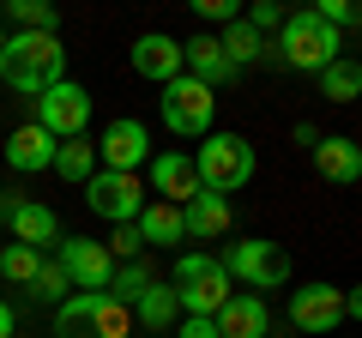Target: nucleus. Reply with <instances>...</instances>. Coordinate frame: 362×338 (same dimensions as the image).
Returning a JSON list of instances; mask_svg holds the SVG:
<instances>
[{"mask_svg":"<svg viewBox=\"0 0 362 338\" xmlns=\"http://www.w3.org/2000/svg\"><path fill=\"white\" fill-rule=\"evenodd\" d=\"M157 103H163V127H169V133H181V139H199V133H211L218 97H211L206 85H199V78H187V73H181V78H169Z\"/></svg>","mask_w":362,"mask_h":338,"instance_id":"nucleus-7","label":"nucleus"},{"mask_svg":"<svg viewBox=\"0 0 362 338\" xmlns=\"http://www.w3.org/2000/svg\"><path fill=\"white\" fill-rule=\"evenodd\" d=\"M85 206L109 223H133L145 211V182L139 175H121V169H97L85 182Z\"/></svg>","mask_w":362,"mask_h":338,"instance_id":"nucleus-9","label":"nucleus"},{"mask_svg":"<svg viewBox=\"0 0 362 338\" xmlns=\"http://www.w3.org/2000/svg\"><path fill=\"white\" fill-rule=\"evenodd\" d=\"M181 73H187V78H199L206 91H218V85H230V78H235V66L223 61L218 37H206V30H199V37H187V42H181Z\"/></svg>","mask_w":362,"mask_h":338,"instance_id":"nucleus-16","label":"nucleus"},{"mask_svg":"<svg viewBox=\"0 0 362 338\" xmlns=\"http://www.w3.org/2000/svg\"><path fill=\"white\" fill-rule=\"evenodd\" d=\"M320 78V91H326V103H350V97H362V61H350V54H338L326 73H314Z\"/></svg>","mask_w":362,"mask_h":338,"instance_id":"nucleus-24","label":"nucleus"},{"mask_svg":"<svg viewBox=\"0 0 362 338\" xmlns=\"http://www.w3.org/2000/svg\"><path fill=\"white\" fill-rule=\"evenodd\" d=\"M54 338H133V314L103 290H73L54 314Z\"/></svg>","mask_w":362,"mask_h":338,"instance_id":"nucleus-3","label":"nucleus"},{"mask_svg":"<svg viewBox=\"0 0 362 338\" xmlns=\"http://www.w3.org/2000/svg\"><path fill=\"white\" fill-rule=\"evenodd\" d=\"M145 182H151V194L163 199V206H187V199L199 194V169H194V157L163 151V157L145 163Z\"/></svg>","mask_w":362,"mask_h":338,"instance_id":"nucleus-14","label":"nucleus"},{"mask_svg":"<svg viewBox=\"0 0 362 338\" xmlns=\"http://www.w3.org/2000/svg\"><path fill=\"white\" fill-rule=\"evenodd\" d=\"M133 230H139V242L145 247H175V242H187V223H181V206H163V199H145V211L133 218Z\"/></svg>","mask_w":362,"mask_h":338,"instance_id":"nucleus-20","label":"nucleus"},{"mask_svg":"<svg viewBox=\"0 0 362 338\" xmlns=\"http://www.w3.org/2000/svg\"><path fill=\"white\" fill-rule=\"evenodd\" d=\"M54 145H61V139H49L37 121H25V127L6 133V145H0V151H6V163H13L18 175H37V169H54Z\"/></svg>","mask_w":362,"mask_h":338,"instance_id":"nucleus-18","label":"nucleus"},{"mask_svg":"<svg viewBox=\"0 0 362 338\" xmlns=\"http://www.w3.org/2000/svg\"><path fill=\"white\" fill-rule=\"evenodd\" d=\"M344 320H362V284L344 290Z\"/></svg>","mask_w":362,"mask_h":338,"instance_id":"nucleus-35","label":"nucleus"},{"mask_svg":"<svg viewBox=\"0 0 362 338\" xmlns=\"http://www.w3.org/2000/svg\"><path fill=\"white\" fill-rule=\"evenodd\" d=\"M284 6H272V0H254V13H247V25H254V30H284Z\"/></svg>","mask_w":362,"mask_h":338,"instance_id":"nucleus-33","label":"nucleus"},{"mask_svg":"<svg viewBox=\"0 0 362 338\" xmlns=\"http://www.w3.org/2000/svg\"><path fill=\"white\" fill-rule=\"evenodd\" d=\"M169 284H175V302H181L187 320H218V308L235 296V284H230L218 254H181Z\"/></svg>","mask_w":362,"mask_h":338,"instance_id":"nucleus-2","label":"nucleus"},{"mask_svg":"<svg viewBox=\"0 0 362 338\" xmlns=\"http://www.w3.org/2000/svg\"><path fill=\"white\" fill-rule=\"evenodd\" d=\"M0 338H18V332H13V308H6V302H0Z\"/></svg>","mask_w":362,"mask_h":338,"instance_id":"nucleus-37","label":"nucleus"},{"mask_svg":"<svg viewBox=\"0 0 362 338\" xmlns=\"http://www.w3.org/2000/svg\"><path fill=\"white\" fill-rule=\"evenodd\" d=\"M223 272H230V284H247L259 296V290L290 284V254L278 242H266V235H247V242L223 247Z\"/></svg>","mask_w":362,"mask_h":338,"instance_id":"nucleus-6","label":"nucleus"},{"mask_svg":"<svg viewBox=\"0 0 362 338\" xmlns=\"http://www.w3.org/2000/svg\"><path fill=\"white\" fill-rule=\"evenodd\" d=\"M290 320L302 332H338L344 326V290L338 284H302L290 290Z\"/></svg>","mask_w":362,"mask_h":338,"instance_id":"nucleus-12","label":"nucleus"},{"mask_svg":"<svg viewBox=\"0 0 362 338\" xmlns=\"http://www.w3.org/2000/svg\"><path fill=\"white\" fill-rule=\"evenodd\" d=\"M109 254H121V260H139V254H145L139 230H133V223H115V235H109Z\"/></svg>","mask_w":362,"mask_h":338,"instance_id":"nucleus-31","label":"nucleus"},{"mask_svg":"<svg viewBox=\"0 0 362 338\" xmlns=\"http://www.w3.org/2000/svg\"><path fill=\"white\" fill-rule=\"evenodd\" d=\"M37 127L49 133V139H85V127H90V91L73 85V78H61L54 91L37 97Z\"/></svg>","mask_w":362,"mask_h":338,"instance_id":"nucleus-8","label":"nucleus"},{"mask_svg":"<svg viewBox=\"0 0 362 338\" xmlns=\"http://www.w3.org/2000/svg\"><path fill=\"white\" fill-rule=\"evenodd\" d=\"M296 145H308V151H314V145H320V127H314V121H302V127H296Z\"/></svg>","mask_w":362,"mask_h":338,"instance_id":"nucleus-36","label":"nucleus"},{"mask_svg":"<svg viewBox=\"0 0 362 338\" xmlns=\"http://www.w3.org/2000/svg\"><path fill=\"white\" fill-rule=\"evenodd\" d=\"M0 78L13 85L18 97H42L66 78V49L54 30H6V49H0Z\"/></svg>","mask_w":362,"mask_h":338,"instance_id":"nucleus-1","label":"nucleus"},{"mask_svg":"<svg viewBox=\"0 0 362 338\" xmlns=\"http://www.w3.org/2000/svg\"><path fill=\"white\" fill-rule=\"evenodd\" d=\"M37 272H42V254H37V247H25V242L0 247V278H13V284H37Z\"/></svg>","mask_w":362,"mask_h":338,"instance_id":"nucleus-27","label":"nucleus"},{"mask_svg":"<svg viewBox=\"0 0 362 338\" xmlns=\"http://www.w3.org/2000/svg\"><path fill=\"white\" fill-rule=\"evenodd\" d=\"M6 13H13V30H54V18H61L49 0H13Z\"/></svg>","mask_w":362,"mask_h":338,"instance_id":"nucleus-28","label":"nucleus"},{"mask_svg":"<svg viewBox=\"0 0 362 338\" xmlns=\"http://www.w3.org/2000/svg\"><path fill=\"white\" fill-rule=\"evenodd\" d=\"M278 49H284V66H296V73H326V66L344 54V30H332L326 18H314V6H308V13L284 18Z\"/></svg>","mask_w":362,"mask_h":338,"instance_id":"nucleus-4","label":"nucleus"},{"mask_svg":"<svg viewBox=\"0 0 362 338\" xmlns=\"http://www.w3.org/2000/svg\"><path fill=\"white\" fill-rule=\"evenodd\" d=\"M30 290H37L42 302H66L61 290H73V284H66V272H61V260H42V272H37V284H30Z\"/></svg>","mask_w":362,"mask_h":338,"instance_id":"nucleus-30","label":"nucleus"},{"mask_svg":"<svg viewBox=\"0 0 362 338\" xmlns=\"http://www.w3.org/2000/svg\"><path fill=\"white\" fill-rule=\"evenodd\" d=\"M175 338H218V320H181Z\"/></svg>","mask_w":362,"mask_h":338,"instance_id":"nucleus-34","label":"nucleus"},{"mask_svg":"<svg viewBox=\"0 0 362 338\" xmlns=\"http://www.w3.org/2000/svg\"><path fill=\"white\" fill-rule=\"evenodd\" d=\"M61 272L73 290H103L109 296V278H115V260H109L103 242H85V235H61Z\"/></svg>","mask_w":362,"mask_h":338,"instance_id":"nucleus-11","label":"nucleus"},{"mask_svg":"<svg viewBox=\"0 0 362 338\" xmlns=\"http://www.w3.org/2000/svg\"><path fill=\"white\" fill-rule=\"evenodd\" d=\"M266 332H272V314L254 290H235L218 308V338H266Z\"/></svg>","mask_w":362,"mask_h":338,"instance_id":"nucleus-19","label":"nucleus"},{"mask_svg":"<svg viewBox=\"0 0 362 338\" xmlns=\"http://www.w3.org/2000/svg\"><path fill=\"white\" fill-rule=\"evenodd\" d=\"M0 218H6V230H13V242L37 247V254L61 242V218H54L42 199H0Z\"/></svg>","mask_w":362,"mask_h":338,"instance_id":"nucleus-13","label":"nucleus"},{"mask_svg":"<svg viewBox=\"0 0 362 338\" xmlns=\"http://www.w3.org/2000/svg\"><path fill=\"white\" fill-rule=\"evenodd\" d=\"M54 169H61L66 182H90L97 175V145L90 139H61L54 145Z\"/></svg>","mask_w":362,"mask_h":338,"instance_id":"nucleus-25","label":"nucleus"},{"mask_svg":"<svg viewBox=\"0 0 362 338\" xmlns=\"http://www.w3.org/2000/svg\"><path fill=\"white\" fill-rule=\"evenodd\" d=\"M151 284H157V272H151L145 260H121V266H115V278H109V302H121V308L133 314V302H139Z\"/></svg>","mask_w":362,"mask_h":338,"instance_id":"nucleus-22","label":"nucleus"},{"mask_svg":"<svg viewBox=\"0 0 362 338\" xmlns=\"http://www.w3.org/2000/svg\"><path fill=\"white\" fill-rule=\"evenodd\" d=\"M314 18H326V25H332V30H356L362 25V0H320V6H314Z\"/></svg>","mask_w":362,"mask_h":338,"instance_id":"nucleus-29","label":"nucleus"},{"mask_svg":"<svg viewBox=\"0 0 362 338\" xmlns=\"http://www.w3.org/2000/svg\"><path fill=\"white\" fill-rule=\"evenodd\" d=\"M218 49H223V61H230L235 73H242V66H247V61H254V54H259V30L247 25V18H235V25H223Z\"/></svg>","mask_w":362,"mask_h":338,"instance_id":"nucleus-26","label":"nucleus"},{"mask_svg":"<svg viewBox=\"0 0 362 338\" xmlns=\"http://www.w3.org/2000/svg\"><path fill=\"white\" fill-rule=\"evenodd\" d=\"M0 49H6V25H0Z\"/></svg>","mask_w":362,"mask_h":338,"instance_id":"nucleus-38","label":"nucleus"},{"mask_svg":"<svg viewBox=\"0 0 362 338\" xmlns=\"http://www.w3.org/2000/svg\"><path fill=\"white\" fill-rule=\"evenodd\" d=\"M194 169H199V187H206V194H223V199H230L235 187L254 182V145H247L242 133H206Z\"/></svg>","mask_w":362,"mask_h":338,"instance_id":"nucleus-5","label":"nucleus"},{"mask_svg":"<svg viewBox=\"0 0 362 338\" xmlns=\"http://www.w3.org/2000/svg\"><path fill=\"white\" fill-rule=\"evenodd\" d=\"M133 314H139V326H151V332H163V326L181 320V302H175V284H151L139 302H133Z\"/></svg>","mask_w":362,"mask_h":338,"instance_id":"nucleus-23","label":"nucleus"},{"mask_svg":"<svg viewBox=\"0 0 362 338\" xmlns=\"http://www.w3.org/2000/svg\"><path fill=\"white\" fill-rule=\"evenodd\" d=\"M314 169H320L326 182H338V187L362 182V145L350 139V133H320V145H314Z\"/></svg>","mask_w":362,"mask_h":338,"instance_id":"nucleus-17","label":"nucleus"},{"mask_svg":"<svg viewBox=\"0 0 362 338\" xmlns=\"http://www.w3.org/2000/svg\"><path fill=\"white\" fill-rule=\"evenodd\" d=\"M194 13H199V25H206V18H211V25H235V18H242V13H235V0H194Z\"/></svg>","mask_w":362,"mask_h":338,"instance_id":"nucleus-32","label":"nucleus"},{"mask_svg":"<svg viewBox=\"0 0 362 338\" xmlns=\"http://www.w3.org/2000/svg\"><path fill=\"white\" fill-rule=\"evenodd\" d=\"M181 223H187V235L211 242V235L230 230V199H223V194H206V187H199V194L181 206Z\"/></svg>","mask_w":362,"mask_h":338,"instance_id":"nucleus-21","label":"nucleus"},{"mask_svg":"<svg viewBox=\"0 0 362 338\" xmlns=\"http://www.w3.org/2000/svg\"><path fill=\"white\" fill-rule=\"evenodd\" d=\"M90 145H97V163L121 169V175H139V163H151V133H145V121H133V115L109 121Z\"/></svg>","mask_w":362,"mask_h":338,"instance_id":"nucleus-10","label":"nucleus"},{"mask_svg":"<svg viewBox=\"0 0 362 338\" xmlns=\"http://www.w3.org/2000/svg\"><path fill=\"white\" fill-rule=\"evenodd\" d=\"M133 73L151 78V85H169V78H181V42L163 37V30H145L139 42H133Z\"/></svg>","mask_w":362,"mask_h":338,"instance_id":"nucleus-15","label":"nucleus"}]
</instances>
